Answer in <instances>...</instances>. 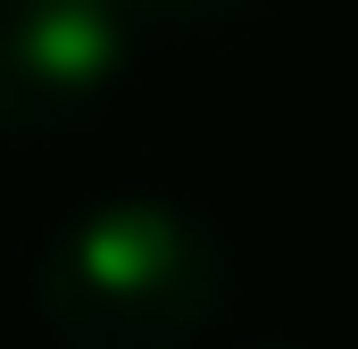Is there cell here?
<instances>
[{
    "label": "cell",
    "instance_id": "6da1fadb",
    "mask_svg": "<svg viewBox=\"0 0 358 349\" xmlns=\"http://www.w3.org/2000/svg\"><path fill=\"white\" fill-rule=\"evenodd\" d=\"M34 299L59 349H183L225 308V250L167 200H108L59 225Z\"/></svg>",
    "mask_w": 358,
    "mask_h": 349
},
{
    "label": "cell",
    "instance_id": "7a4b0ae2",
    "mask_svg": "<svg viewBox=\"0 0 358 349\" xmlns=\"http://www.w3.org/2000/svg\"><path fill=\"white\" fill-rule=\"evenodd\" d=\"M125 0H0V133L76 125L125 67Z\"/></svg>",
    "mask_w": 358,
    "mask_h": 349
},
{
    "label": "cell",
    "instance_id": "3957f363",
    "mask_svg": "<svg viewBox=\"0 0 358 349\" xmlns=\"http://www.w3.org/2000/svg\"><path fill=\"white\" fill-rule=\"evenodd\" d=\"M250 0H125L134 25H217V17H242Z\"/></svg>",
    "mask_w": 358,
    "mask_h": 349
},
{
    "label": "cell",
    "instance_id": "277c9868",
    "mask_svg": "<svg viewBox=\"0 0 358 349\" xmlns=\"http://www.w3.org/2000/svg\"><path fill=\"white\" fill-rule=\"evenodd\" d=\"M275 349H283V341H275Z\"/></svg>",
    "mask_w": 358,
    "mask_h": 349
}]
</instances>
